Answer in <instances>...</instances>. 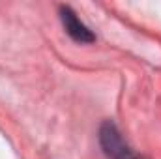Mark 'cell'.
<instances>
[{"mask_svg": "<svg viewBox=\"0 0 161 159\" xmlns=\"http://www.w3.org/2000/svg\"><path fill=\"white\" fill-rule=\"evenodd\" d=\"M99 142L105 150V154L111 159H133L131 150L124 142L120 131L113 122H105L99 129Z\"/></svg>", "mask_w": 161, "mask_h": 159, "instance_id": "1", "label": "cell"}, {"mask_svg": "<svg viewBox=\"0 0 161 159\" xmlns=\"http://www.w3.org/2000/svg\"><path fill=\"white\" fill-rule=\"evenodd\" d=\"M60 19H62V25H64L66 32L75 41H79V43H92V41L96 40L94 34L88 30V26L77 17V13L71 8L62 6L60 8Z\"/></svg>", "mask_w": 161, "mask_h": 159, "instance_id": "2", "label": "cell"}]
</instances>
